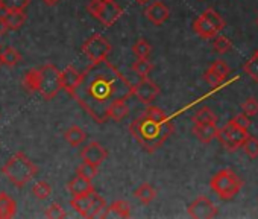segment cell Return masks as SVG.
Masks as SVG:
<instances>
[{
    "label": "cell",
    "instance_id": "obj_1",
    "mask_svg": "<svg viewBox=\"0 0 258 219\" xmlns=\"http://www.w3.org/2000/svg\"><path fill=\"white\" fill-rule=\"evenodd\" d=\"M133 96V85L108 58L91 63L81 75L72 97L97 124L109 119V108L115 100Z\"/></svg>",
    "mask_w": 258,
    "mask_h": 219
},
{
    "label": "cell",
    "instance_id": "obj_2",
    "mask_svg": "<svg viewBox=\"0 0 258 219\" xmlns=\"http://www.w3.org/2000/svg\"><path fill=\"white\" fill-rule=\"evenodd\" d=\"M129 133H131V136L139 142V145L146 152L152 154L158 148H161L163 143L173 133V124L170 119L164 122H158L143 115L142 118L134 119L131 122Z\"/></svg>",
    "mask_w": 258,
    "mask_h": 219
},
{
    "label": "cell",
    "instance_id": "obj_3",
    "mask_svg": "<svg viewBox=\"0 0 258 219\" xmlns=\"http://www.w3.org/2000/svg\"><path fill=\"white\" fill-rule=\"evenodd\" d=\"M38 172V168L23 154H14L4 166V175L17 187L26 186Z\"/></svg>",
    "mask_w": 258,
    "mask_h": 219
},
{
    "label": "cell",
    "instance_id": "obj_4",
    "mask_svg": "<svg viewBox=\"0 0 258 219\" xmlns=\"http://www.w3.org/2000/svg\"><path fill=\"white\" fill-rule=\"evenodd\" d=\"M241 186H243L241 178L232 169H228V168L220 169L210 180L211 190L223 201L232 199L240 192Z\"/></svg>",
    "mask_w": 258,
    "mask_h": 219
},
{
    "label": "cell",
    "instance_id": "obj_5",
    "mask_svg": "<svg viewBox=\"0 0 258 219\" xmlns=\"http://www.w3.org/2000/svg\"><path fill=\"white\" fill-rule=\"evenodd\" d=\"M225 28V20L213 10L208 8L205 10L195 22H193V31L196 35H199L204 40L214 38L223 31Z\"/></svg>",
    "mask_w": 258,
    "mask_h": 219
},
{
    "label": "cell",
    "instance_id": "obj_6",
    "mask_svg": "<svg viewBox=\"0 0 258 219\" xmlns=\"http://www.w3.org/2000/svg\"><path fill=\"white\" fill-rule=\"evenodd\" d=\"M70 205L82 217H100L106 208V201L96 192H90L81 196H73Z\"/></svg>",
    "mask_w": 258,
    "mask_h": 219
},
{
    "label": "cell",
    "instance_id": "obj_7",
    "mask_svg": "<svg viewBox=\"0 0 258 219\" xmlns=\"http://www.w3.org/2000/svg\"><path fill=\"white\" fill-rule=\"evenodd\" d=\"M87 11L105 26H112L123 14V10L114 0H90Z\"/></svg>",
    "mask_w": 258,
    "mask_h": 219
},
{
    "label": "cell",
    "instance_id": "obj_8",
    "mask_svg": "<svg viewBox=\"0 0 258 219\" xmlns=\"http://www.w3.org/2000/svg\"><path fill=\"white\" fill-rule=\"evenodd\" d=\"M62 88L61 85V72L55 64H44L40 67V90L38 93L46 99L50 100L53 99L59 90Z\"/></svg>",
    "mask_w": 258,
    "mask_h": 219
},
{
    "label": "cell",
    "instance_id": "obj_9",
    "mask_svg": "<svg viewBox=\"0 0 258 219\" xmlns=\"http://www.w3.org/2000/svg\"><path fill=\"white\" fill-rule=\"evenodd\" d=\"M112 47L109 44V41L100 35V34H94L91 35L84 44H82V53L91 61V63H97L102 60H106L108 55L111 53Z\"/></svg>",
    "mask_w": 258,
    "mask_h": 219
},
{
    "label": "cell",
    "instance_id": "obj_10",
    "mask_svg": "<svg viewBox=\"0 0 258 219\" xmlns=\"http://www.w3.org/2000/svg\"><path fill=\"white\" fill-rule=\"evenodd\" d=\"M246 137H247V130L238 128L231 121L222 130H219L217 134V140L223 145L226 151H237L243 145Z\"/></svg>",
    "mask_w": 258,
    "mask_h": 219
},
{
    "label": "cell",
    "instance_id": "obj_11",
    "mask_svg": "<svg viewBox=\"0 0 258 219\" xmlns=\"http://www.w3.org/2000/svg\"><path fill=\"white\" fill-rule=\"evenodd\" d=\"M187 213L190 217H195V219H211L219 214V208L210 198L202 195L188 205Z\"/></svg>",
    "mask_w": 258,
    "mask_h": 219
},
{
    "label": "cell",
    "instance_id": "obj_12",
    "mask_svg": "<svg viewBox=\"0 0 258 219\" xmlns=\"http://www.w3.org/2000/svg\"><path fill=\"white\" fill-rule=\"evenodd\" d=\"M160 94V87L149 78H142L139 84L133 87V96H136L142 103L151 105Z\"/></svg>",
    "mask_w": 258,
    "mask_h": 219
},
{
    "label": "cell",
    "instance_id": "obj_13",
    "mask_svg": "<svg viewBox=\"0 0 258 219\" xmlns=\"http://www.w3.org/2000/svg\"><path fill=\"white\" fill-rule=\"evenodd\" d=\"M108 157V151L99 143V142H90L82 151H81V158L82 161L91 163L94 166H100Z\"/></svg>",
    "mask_w": 258,
    "mask_h": 219
},
{
    "label": "cell",
    "instance_id": "obj_14",
    "mask_svg": "<svg viewBox=\"0 0 258 219\" xmlns=\"http://www.w3.org/2000/svg\"><path fill=\"white\" fill-rule=\"evenodd\" d=\"M145 16L155 26H161V25H164L169 20L170 11H169V8L163 2H154V4H151L145 10Z\"/></svg>",
    "mask_w": 258,
    "mask_h": 219
},
{
    "label": "cell",
    "instance_id": "obj_15",
    "mask_svg": "<svg viewBox=\"0 0 258 219\" xmlns=\"http://www.w3.org/2000/svg\"><path fill=\"white\" fill-rule=\"evenodd\" d=\"M81 75L73 66H67L62 72H61V85H62V90L67 91L70 96L73 94L75 88L78 87L79 81H81Z\"/></svg>",
    "mask_w": 258,
    "mask_h": 219
},
{
    "label": "cell",
    "instance_id": "obj_16",
    "mask_svg": "<svg viewBox=\"0 0 258 219\" xmlns=\"http://www.w3.org/2000/svg\"><path fill=\"white\" fill-rule=\"evenodd\" d=\"M69 192L72 193V196H81L90 192H94V187L91 184L90 178H85L79 174H76V177L73 180H70V183L67 184Z\"/></svg>",
    "mask_w": 258,
    "mask_h": 219
},
{
    "label": "cell",
    "instance_id": "obj_17",
    "mask_svg": "<svg viewBox=\"0 0 258 219\" xmlns=\"http://www.w3.org/2000/svg\"><path fill=\"white\" fill-rule=\"evenodd\" d=\"M193 134L202 143H211L214 139H217L219 128L216 124H195L193 125Z\"/></svg>",
    "mask_w": 258,
    "mask_h": 219
},
{
    "label": "cell",
    "instance_id": "obj_18",
    "mask_svg": "<svg viewBox=\"0 0 258 219\" xmlns=\"http://www.w3.org/2000/svg\"><path fill=\"white\" fill-rule=\"evenodd\" d=\"M100 217H131V207L123 199L114 201L111 205H106Z\"/></svg>",
    "mask_w": 258,
    "mask_h": 219
},
{
    "label": "cell",
    "instance_id": "obj_19",
    "mask_svg": "<svg viewBox=\"0 0 258 219\" xmlns=\"http://www.w3.org/2000/svg\"><path fill=\"white\" fill-rule=\"evenodd\" d=\"M26 19L28 17H26L25 11H7V14L2 16V20L7 25L8 31H17V29H20L25 25Z\"/></svg>",
    "mask_w": 258,
    "mask_h": 219
},
{
    "label": "cell",
    "instance_id": "obj_20",
    "mask_svg": "<svg viewBox=\"0 0 258 219\" xmlns=\"http://www.w3.org/2000/svg\"><path fill=\"white\" fill-rule=\"evenodd\" d=\"M17 204L16 201L5 192L0 193V219H11L16 216Z\"/></svg>",
    "mask_w": 258,
    "mask_h": 219
},
{
    "label": "cell",
    "instance_id": "obj_21",
    "mask_svg": "<svg viewBox=\"0 0 258 219\" xmlns=\"http://www.w3.org/2000/svg\"><path fill=\"white\" fill-rule=\"evenodd\" d=\"M129 112H131V108H129L126 99L115 100L109 108V119H112L115 122H120V121H123L124 118L129 116Z\"/></svg>",
    "mask_w": 258,
    "mask_h": 219
},
{
    "label": "cell",
    "instance_id": "obj_22",
    "mask_svg": "<svg viewBox=\"0 0 258 219\" xmlns=\"http://www.w3.org/2000/svg\"><path fill=\"white\" fill-rule=\"evenodd\" d=\"M64 139H66V142H67L70 146H75V148H76V146H79V145H82V143L85 142L87 134H85V131H84L82 128L73 125V127H70V128L66 131Z\"/></svg>",
    "mask_w": 258,
    "mask_h": 219
},
{
    "label": "cell",
    "instance_id": "obj_23",
    "mask_svg": "<svg viewBox=\"0 0 258 219\" xmlns=\"http://www.w3.org/2000/svg\"><path fill=\"white\" fill-rule=\"evenodd\" d=\"M134 196H136L140 202H143V204H151V202L155 199V196H157V190H155L149 183H143L142 186H139V187L136 189Z\"/></svg>",
    "mask_w": 258,
    "mask_h": 219
},
{
    "label": "cell",
    "instance_id": "obj_24",
    "mask_svg": "<svg viewBox=\"0 0 258 219\" xmlns=\"http://www.w3.org/2000/svg\"><path fill=\"white\" fill-rule=\"evenodd\" d=\"M23 87L29 93H35L40 90V69L28 70L23 76Z\"/></svg>",
    "mask_w": 258,
    "mask_h": 219
},
{
    "label": "cell",
    "instance_id": "obj_25",
    "mask_svg": "<svg viewBox=\"0 0 258 219\" xmlns=\"http://www.w3.org/2000/svg\"><path fill=\"white\" fill-rule=\"evenodd\" d=\"M193 124H216L217 122V116L214 115V112L208 106H202L201 110L193 115L191 118Z\"/></svg>",
    "mask_w": 258,
    "mask_h": 219
},
{
    "label": "cell",
    "instance_id": "obj_26",
    "mask_svg": "<svg viewBox=\"0 0 258 219\" xmlns=\"http://www.w3.org/2000/svg\"><path fill=\"white\" fill-rule=\"evenodd\" d=\"M0 55H2L4 66H8V67H14L22 61V55L14 47H5L2 52H0Z\"/></svg>",
    "mask_w": 258,
    "mask_h": 219
},
{
    "label": "cell",
    "instance_id": "obj_27",
    "mask_svg": "<svg viewBox=\"0 0 258 219\" xmlns=\"http://www.w3.org/2000/svg\"><path fill=\"white\" fill-rule=\"evenodd\" d=\"M152 69H154V64L149 61V58H137V61L133 64V70L140 78H148Z\"/></svg>",
    "mask_w": 258,
    "mask_h": 219
},
{
    "label": "cell",
    "instance_id": "obj_28",
    "mask_svg": "<svg viewBox=\"0 0 258 219\" xmlns=\"http://www.w3.org/2000/svg\"><path fill=\"white\" fill-rule=\"evenodd\" d=\"M241 146H243V149H244V152H246V155L249 158L253 160V158L258 157V139L256 137L247 134V137L244 139V142H243Z\"/></svg>",
    "mask_w": 258,
    "mask_h": 219
},
{
    "label": "cell",
    "instance_id": "obj_29",
    "mask_svg": "<svg viewBox=\"0 0 258 219\" xmlns=\"http://www.w3.org/2000/svg\"><path fill=\"white\" fill-rule=\"evenodd\" d=\"M243 70H244L255 82H258V50L244 63Z\"/></svg>",
    "mask_w": 258,
    "mask_h": 219
},
{
    "label": "cell",
    "instance_id": "obj_30",
    "mask_svg": "<svg viewBox=\"0 0 258 219\" xmlns=\"http://www.w3.org/2000/svg\"><path fill=\"white\" fill-rule=\"evenodd\" d=\"M5 11H25L31 0H0Z\"/></svg>",
    "mask_w": 258,
    "mask_h": 219
},
{
    "label": "cell",
    "instance_id": "obj_31",
    "mask_svg": "<svg viewBox=\"0 0 258 219\" xmlns=\"http://www.w3.org/2000/svg\"><path fill=\"white\" fill-rule=\"evenodd\" d=\"M32 193L37 199H46L50 196L52 193V187L47 181H38L34 187H32Z\"/></svg>",
    "mask_w": 258,
    "mask_h": 219
},
{
    "label": "cell",
    "instance_id": "obj_32",
    "mask_svg": "<svg viewBox=\"0 0 258 219\" xmlns=\"http://www.w3.org/2000/svg\"><path fill=\"white\" fill-rule=\"evenodd\" d=\"M151 44L145 40V38H140L134 46H133V52L137 58H149L151 55Z\"/></svg>",
    "mask_w": 258,
    "mask_h": 219
},
{
    "label": "cell",
    "instance_id": "obj_33",
    "mask_svg": "<svg viewBox=\"0 0 258 219\" xmlns=\"http://www.w3.org/2000/svg\"><path fill=\"white\" fill-rule=\"evenodd\" d=\"M145 116L154 119V121H158V122H164V121H169L167 115L163 112L160 106H155V105H148L146 112H145Z\"/></svg>",
    "mask_w": 258,
    "mask_h": 219
},
{
    "label": "cell",
    "instance_id": "obj_34",
    "mask_svg": "<svg viewBox=\"0 0 258 219\" xmlns=\"http://www.w3.org/2000/svg\"><path fill=\"white\" fill-rule=\"evenodd\" d=\"M213 47H214V52H217V53H226V52L232 47V43L228 40V37H225V35H217L216 40H214Z\"/></svg>",
    "mask_w": 258,
    "mask_h": 219
},
{
    "label": "cell",
    "instance_id": "obj_35",
    "mask_svg": "<svg viewBox=\"0 0 258 219\" xmlns=\"http://www.w3.org/2000/svg\"><path fill=\"white\" fill-rule=\"evenodd\" d=\"M241 110H243V113L247 115L249 118L256 116V115H258V100H256L255 97L246 99V100L241 103Z\"/></svg>",
    "mask_w": 258,
    "mask_h": 219
},
{
    "label": "cell",
    "instance_id": "obj_36",
    "mask_svg": "<svg viewBox=\"0 0 258 219\" xmlns=\"http://www.w3.org/2000/svg\"><path fill=\"white\" fill-rule=\"evenodd\" d=\"M78 174L85 177V178H90L93 180L96 175H97V166L91 165V163H87V161H82L79 166H78Z\"/></svg>",
    "mask_w": 258,
    "mask_h": 219
},
{
    "label": "cell",
    "instance_id": "obj_37",
    "mask_svg": "<svg viewBox=\"0 0 258 219\" xmlns=\"http://www.w3.org/2000/svg\"><path fill=\"white\" fill-rule=\"evenodd\" d=\"M205 79H207V82L211 84L213 87H217V85H220L226 78H225L223 75H220L217 70H214L213 67H210V69L205 72Z\"/></svg>",
    "mask_w": 258,
    "mask_h": 219
},
{
    "label": "cell",
    "instance_id": "obj_38",
    "mask_svg": "<svg viewBox=\"0 0 258 219\" xmlns=\"http://www.w3.org/2000/svg\"><path fill=\"white\" fill-rule=\"evenodd\" d=\"M46 216H47V217H50V219H62V217H66V216H67V213L64 211V208H62L59 204L53 202V204H50V205L47 207V210H46Z\"/></svg>",
    "mask_w": 258,
    "mask_h": 219
},
{
    "label": "cell",
    "instance_id": "obj_39",
    "mask_svg": "<svg viewBox=\"0 0 258 219\" xmlns=\"http://www.w3.org/2000/svg\"><path fill=\"white\" fill-rule=\"evenodd\" d=\"M231 122H232L234 125H237L238 128H243V130H247V128L250 127V119H249V116L244 115V113L237 115L235 118L231 119Z\"/></svg>",
    "mask_w": 258,
    "mask_h": 219
},
{
    "label": "cell",
    "instance_id": "obj_40",
    "mask_svg": "<svg viewBox=\"0 0 258 219\" xmlns=\"http://www.w3.org/2000/svg\"><path fill=\"white\" fill-rule=\"evenodd\" d=\"M211 67H213L214 70H217L220 75H223L225 78H228V75H229V72H231V70H229V67H228V64H226L223 60H217V61H214Z\"/></svg>",
    "mask_w": 258,
    "mask_h": 219
},
{
    "label": "cell",
    "instance_id": "obj_41",
    "mask_svg": "<svg viewBox=\"0 0 258 219\" xmlns=\"http://www.w3.org/2000/svg\"><path fill=\"white\" fill-rule=\"evenodd\" d=\"M43 2H44L47 7H55V5L59 4V0H43Z\"/></svg>",
    "mask_w": 258,
    "mask_h": 219
},
{
    "label": "cell",
    "instance_id": "obj_42",
    "mask_svg": "<svg viewBox=\"0 0 258 219\" xmlns=\"http://www.w3.org/2000/svg\"><path fill=\"white\" fill-rule=\"evenodd\" d=\"M5 31H8V28H7V25L4 23L2 17H0V34H4Z\"/></svg>",
    "mask_w": 258,
    "mask_h": 219
},
{
    "label": "cell",
    "instance_id": "obj_43",
    "mask_svg": "<svg viewBox=\"0 0 258 219\" xmlns=\"http://www.w3.org/2000/svg\"><path fill=\"white\" fill-rule=\"evenodd\" d=\"M137 4H140V5H146L148 2H151V0H136Z\"/></svg>",
    "mask_w": 258,
    "mask_h": 219
},
{
    "label": "cell",
    "instance_id": "obj_44",
    "mask_svg": "<svg viewBox=\"0 0 258 219\" xmlns=\"http://www.w3.org/2000/svg\"><path fill=\"white\" fill-rule=\"evenodd\" d=\"M4 66V60H2V55H0V67Z\"/></svg>",
    "mask_w": 258,
    "mask_h": 219
},
{
    "label": "cell",
    "instance_id": "obj_45",
    "mask_svg": "<svg viewBox=\"0 0 258 219\" xmlns=\"http://www.w3.org/2000/svg\"><path fill=\"white\" fill-rule=\"evenodd\" d=\"M4 10V7H2V2H0V11H2Z\"/></svg>",
    "mask_w": 258,
    "mask_h": 219
},
{
    "label": "cell",
    "instance_id": "obj_46",
    "mask_svg": "<svg viewBox=\"0 0 258 219\" xmlns=\"http://www.w3.org/2000/svg\"><path fill=\"white\" fill-rule=\"evenodd\" d=\"M256 25H258V19H256Z\"/></svg>",
    "mask_w": 258,
    "mask_h": 219
}]
</instances>
